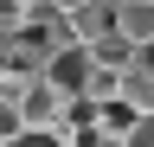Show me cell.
<instances>
[{"mask_svg":"<svg viewBox=\"0 0 154 147\" xmlns=\"http://www.w3.org/2000/svg\"><path fill=\"white\" fill-rule=\"evenodd\" d=\"M19 109H26V128H32V141H45V134H51V122L71 109V90H58L45 70H38V77L26 83V96H19Z\"/></svg>","mask_w":154,"mask_h":147,"instance_id":"cell-1","label":"cell"},{"mask_svg":"<svg viewBox=\"0 0 154 147\" xmlns=\"http://www.w3.org/2000/svg\"><path fill=\"white\" fill-rule=\"evenodd\" d=\"M90 70H96V58H90V45H58L51 58H45V77L58 83V90H71V96H84V83H90Z\"/></svg>","mask_w":154,"mask_h":147,"instance_id":"cell-2","label":"cell"},{"mask_svg":"<svg viewBox=\"0 0 154 147\" xmlns=\"http://www.w3.org/2000/svg\"><path fill=\"white\" fill-rule=\"evenodd\" d=\"M135 122H141V109H135L128 96H109V102H96V134H103V147H128Z\"/></svg>","mask_w":154,"mask_h":147,"instance_id":"cell-3","label":"cell"},{"mask_svg":"<svg viewBox=\"0 0 154 147\" xmlns=\"http://www.w3.org/2000/svg\"><path fill=\"white\" fill-rule=\"evenodd\" d=\"M71 19V39L77 45H96L103 32H116V0H84L77 13H64Z\"/></svg>","mask_w":154,"mask_h":147,"instance_id":"cell-4","label":"cell"},{"mask_svg":"<svg viewBox=\"0 0 154 147\" xmlns=\"http://www.w3.org/2000/svg\"><path fill=\"white\" fill-rule=\"evenodd\" d=\"M0 141H32V128H26V109H19L13 96H0Z\"/></svg>","mask_w":154,"mask_h":147,"instance_id":"cell-5","label":"cell"},{"mask_svg":"<svg viewBox=\"0 0 154 147\" xmlns=\"http://www.w3.org/2000/svg\"><path fill=\"white\" fill-rule=\"evenodd\" d=\"M51 7H58V13H77V7H84V0H51Z\"/></svg>","mask_w":154,"mask_h":147,"instance_id":"cell-6","label":"cell"}]
</instances>
